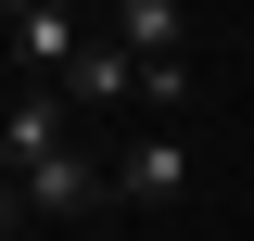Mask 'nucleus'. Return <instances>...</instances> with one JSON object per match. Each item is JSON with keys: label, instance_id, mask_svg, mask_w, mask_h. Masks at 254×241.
I'll list each match as a JSON object with an SVG mask.
<instances>
[{"label": "nucleus", "instance_id": "0eeeda50", "mask_svg": "<svg viewBox=\"0 0 254 241\" xmlns=\"http://www.w3.org/2000/svg\"><path fill=\"white\" fill-rule=\"evenodd\" d=\"M0 13H38V0H0Z\"/></svg>", "mask_w": 254, "mask_h": 241}, {"label": "nucleus", "instance_id": "1a4fd4ad", "mask_svg": "<svg viewBox=\"0 0 254 241\" xmlns=\"http://www.w3.org/2000/svg\"><path fill=\"white\" fill-rule=\"evenodd\" d=\"M51 13H64V0H51Z\"/></svg>", "mask_w": 254, "mask_h": 241}, {"label": "nucleus", "instance_id": "f03ea898", "mask_svg": "<svg viewBox=\"0 0 254 241\" xmlns=\"http://www.w3.org/2000/svg\"><path fill=\"white\" fill-rule=\"evenodd\" d=\"M190 190V140H127L115 152V203H178Z\"/></svg>", "mask_w": 254, "mask_h": 241}, {"label": "nucleus", "instance_id": "6e6552de", "mask_svg": "<svg viewBox=\"0 0 254 241\" xmlns=\"http://www.w3.org/2000/svg\"><path fill=\"white\" fill-rule=\"evenodd\" d=\"M0 115H13V102H0Z\"/></svg>", "mask_w": 254, "mask_h": 241}, {"label": "nucleus", "instance_id": "39448f33", "mask_svg": "<svg viewBox=\"0 0 254 241\" xmlns=\"http://www.w3.org/2000/svg\"><path fill=\"white\" fill-rule=\"evenodd\" d=\"M127 89H153V63L115 51V38H102V51H76V76H64V102H127Z\"/></svg>", "mask_w": 254, "mask_h": 241}, {"label": "nucleus", "instance_id": "f257e3e1", "mask_svg": "<svg viewBox=\"0 0 254 241\" xmlns=\"http://www.w3.org/2000/svg\"><path fill=\"white\" fill-rule=\"evenodd\" d=\"M89 203H115V165H89L76 140L26 165V216H89Z\"/></svg>", "mask_w": 254, "mask_h": 241}, {"label": "nucleus", "instance_id": "7ed1b4c3", "mask_svg": "<svg viewBox=\"0 0 254 241\" xmlns=\"http://www.w3.org/2000/svg\"><path fill=\"white\" fill-rule=\"evenodd\" d=\"M115 51H140L153 76H178V0H115Z\"/></svg>", "mask_w": 254, "mask_h": 241}, {"label": "nucleus", "instance_id": "20e7f679", "mask_svg": "<svg viewBox=\"0 0 254 241\" xmlns=\"http://www.w3.org/2000/svg\"><path fill=\"white\" fill-rule=\"evenodd\" d=\"M13 51H26L38 76H76V51H89V38H76V13H51V0H38V13H13Z\"/></svg>", "mask_w": 254, "mask_h": 241}, {"label": "nucleus", "instance_id": "423d86ee", "mask_svg": "<svg viewBox=\"0 0 254 241\" xmlns=\"http://www.w3.org/2000/svg\"><path fill=\"white\" fill-rule=\"evenodd\" d=\"M0 229H26V190H13V178H0Z\"/></svg>", "mask_w": 254, "mask_h": 241}]
</instances>
